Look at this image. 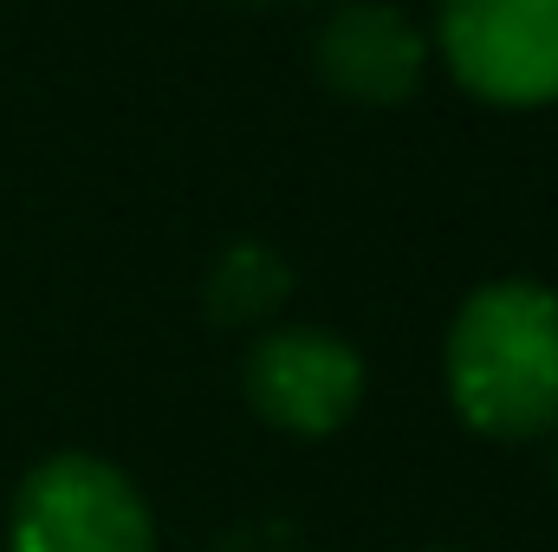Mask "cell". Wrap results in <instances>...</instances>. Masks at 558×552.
<instances>
[{
	"mask_svg": "<svg viewBox=\"0 0 558 552\" xmlns=\"http://www.w3.org/2000/svg\"><path fill=\"white\" fill-rule=\"evenodd\" d=\"M448 397L481 435L520 442L558 422V299L533 279L481 286L448 332Z\"/></svg>",
	"mask_w": 558,
	"mask_h": 552,
	"instance_id": "cell-1",
	"label": "cell"
},
{
	"mask_svg": "<svg viewBox=\"0 0 558 552\" xmlns=\"http://www.w3.org/2000/svg\"><path fill=\"white\" fill-rule=\"evenodd\" d=\"M428 46L397 7H344L325 20L318 33V72L331 92L357 98V105H403L422 85Z\"/></svg>",
	"mask_w": 558,
	"mask_h": 552,
	"instance_id": "cell-5",
	"label": "cell"
},
{
	"mask_svg": "<svg viewBox=\"0 0 558 552\" xmlns=\"http://www.w3.org/2000/svg\"><path fill=\"white\" fill-rule=\"evenodd\" d=\"M286 292H292L286 261H279L274 248H260V241H241L208 274V312L221 325H247V319H267Z\"/></svg>",
	"mask_w": 558,
	"mask_h": 552,
	"instance_id": "cell-6",
	"label": "cell"
},
{
	"mask_svg": "<svg viewBox=\"0 0 558 552\" xmlns=\"http://www.w3.org/2000/svg\"><path fill=\"white\" fill-rule=\"evenodd\" d=\"M7 552H156L149 507L98 455H52L13 494Z\"/></svg>",
	"mask_w": 558,
	"mask_h": 552,
	"instance_id": "cell-2",
	"label": "cell"
},
{
	"mask_svg": "<svg viewBox=\"0 0 558 552\" xmlns=\"http://www.w3.org/2000/svg\"><path fill=\"white\" fill-rule=\"evenodd\" d=\"M441 52L487 105H553L558 0H441Z\"/></svg>",
	"mask_w": 558,
	"mask_h": 552,
	"instance_id": "cell-3",
	"label": "cell"
},
{
	"mask_svg": "<svg viewBox=\"0 0 558 552\" xmlns=\"http://www.w3.org/2000/svg\"><path fill=\"white\" fill-rule=\"evenodd\" d=\"M247 397L274 429L331 435L364 397V364L331 332H312V325L267 332L247 358Z\"/></svg>",
	"mask_w": 558,
	"mask_h": 552,
	"instance_id": "cell-4",
	"label": "cell"
}]
</instances>
